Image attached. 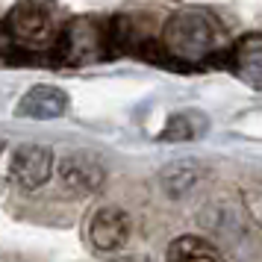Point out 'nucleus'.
<instances>
[{
  "mask_svg": "<svg viewBox=\"0 0 262 262\" xmlns=\"http://www.w3.org/2000/svg\"><path fill=\"white\" fill-rule=\"evenodd\" d=\"M165 50L183 62H198L209 56L218 45V21L201 9H183L165 24Z\"/></svg>",
  "mask_w": 262,
  "mask_h": 262,
  "instance_id": "f257e3e1",
  "label": "nucleus"
},
{
  "mask_svg": "<svg viewBox=\"0 0 262 262\" xmlns=\"http://www.w3.org/2000/svg\"><path fill=\"white\" fill-rule=\"evenodd\" d=\"M236 74L253 89H262V36L242 38L236 48Z\"/></svg>",
  "mask_w": 262,
  "mask_h": 262,
  "instance_id": "6e6552de",
  "label": "nucleus"
},
{
  "mask_svg": "<svg viewBox=\"0 0 262 262\" xmlns=\"http://www.w3.org/2000/svg\"><path fill=\"white\" fill-rule=\"evenodd\" d=\"M68 109V95L62 92L59 85H48L38 83L18 100V115L21 118H33V121H53L65 115Z\"/></svg>",
  "mask_w": 262,
  "mask_h": 262,
  "instance_id": "423d86ee",
  "label": "nucleus"
},
{
  "mask_svg": "<svg viewBox=\"0 0 262 262\" xmlns=\"http://www.w3.org/2000/svg\"><path fill=\"white\" fill-rule=\"evenodd\" d=\"M165 262H224L221 250L203 236H180L165 250Z\"/></svg>",
  "mask_w": 262,
  "mask_h": 262,
  "instance_id": "0eeeda50",
  "label": "nucleus"
},
{
  "mask_svg": "<svg viewBox=\"0 0 262 262\" xmlns=\"http://www.w3.org/2000/svg\"><path fill=\"white\" fill-rule=\"evenodd\" d=\"M130 238V215L121 206H100L85 224V242L100 253H112Z\"/></svg>",
  "mask_w": 262,
  "mask_h": 262,
  "instance_id": "39448f33",
  "label": "nucleus"
},
{
  "mask_svg": "<svg viewBox=\"0 0 262 262\" xmlns=\"http://www.w3.org/2000/svg\"><path fill=\"white\" fill-rule=\"evenodd\" d=\"M201 180V165L198 162H171L168 168H162L159 174V183H162V191L168 198H183L189 194Z\"/></svg>",
  "mask_w": 262,
  "mask_h": 262,
  "instance_id": "1a4fd4ad",
  "label": "nucleus"
},
{
  "mask_svg": "<svg viewBox=\"0 0 262 262\" xmlns=\"http://www.w3.org/2000/svg\"><path fill=\"white\" fill-rule=\"evenodd\" d=\"M127 262H139V259H127Z\"/></svg>",
  "mask_w": 262,
  "mask_h": 262,
  "instance_id": "ddd939ff",
  "label": "nucleus"
},
{
  "mask_svg": "<svg viewBox=\"0 0 262 262\" xmlns=\"http://www.w3.org/2000/svg\"><path fill=\"white\" fill-rule=\"evenodd\" d=\"M0 154H3V139H0Z\"/></svg>",
  "mask_w": 262,
  "mask_h": 262,
  "instance_id": "f8f14e48",
  "label": "nucleus"
},
{
  "mask_svg": "<svg viewBox=\"0 0 262 262\" xmlns=\"http://www.w3.org/2000/svg\"><path fill=\"white\" fill-rule=\"evenodd\" d=\"M245 209H248L250 221H253V224L262 230V186L245 191Z\"/></svg>",
  "mask_w": 262,
  "mask_h": 262,
  "instance_id": "9b49d317",
  "label": "nucleus"
},
{
  "mask_svg": "<svg viewBox=\"0 0 262 262\" xmlns=\"http://www.w3.org/2000/svg\"><path fill=\"white\" fill-rule=\"evenodd\" d=\"M6 30L18 45L45 48L53 38V12L41 0H21L6 18Z\"/></svg>",
  "mask_w": 262,
  "mask_h": 262,
  "instance_id": "f03ea898",
  "label": "nucleus"
},
{
  "mask_svg": "<svg viewBox=\"0 0 262 262\" xmlns=\"http://www.w3.org/2000/svg\"><path fill=\"white\" fill-rule=\"evenodd\" d=\"M206 133V118L201 112H177L165 121V130L159 133L162 142H194Z\"/></svg>",
  "mask_w": 262,
  "mask_h": 262,
  "instance_id": "9d476101",
  "label": "nucleus"
},
{
  "mask_svg": "<svg viewBox=\"0 0 262 262\" xmlns=\"http://www.w3.org/2000/svg\"><path fill=\"white\" fill-rule=\"evenodd\" d=\"M56 177H59V186L74 198H85V194H95L100 191L103 180H106V168L97 159L95 154L89 150H74V154H65L56 165Z\"/></svg>",
  "mask_w": 262,
  "mask_h": 262,
  "instance_id": "7ed1b4c3",
  "label": "nucleus"
},
{
  "mask_svg": "<svg viewBox=\"0 0 262 262\" xmlns=\"http://www.w3.org/2000/svg\"><path fill=\"white\" fill-rule=\"evenodd\" d=\"M53 150L45 147V144H21L12 154V162H9V177L18 189L24 191H36L41 189L45 183L53 174Z\"/></svg>",
  "mask_w": 262,
  "mask_h": 262,
  "instance_id": "20e7f679",
  "label": "nucleus"
}]
</instances>
